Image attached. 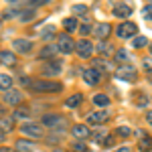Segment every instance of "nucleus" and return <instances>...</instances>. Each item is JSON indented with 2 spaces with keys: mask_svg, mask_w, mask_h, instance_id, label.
Masks as SVG:
<instances>
[{
  "mask_svg": "<svg viewBox=\"0 0 152 152\" xmlns=\"http://www.w3.org/2000/svg\"><path fill=\"white\" fill-rule=\"evenodd\" d=\"M20 132H23V136H28V138H33V140H39L41 136H43V128L35 124V122H26L20 126Z\"/></svg>",
  "mask_w": 152,
  "mask_h": 152,
  "instance_id": "nucleus-1",
  "label": "nucleus"
},
{
  "mask_svg": "<svg viewBox=\"0 0 152 152\" xmlns=\"http://www.w3.org/2000/svg\"><path fill=\"white\" fill-rule=\"evenodd\" d=\"M57 47L63 55H69V53H73V49L77 47V45L73 43V39L69 35H59L57 37Z\"/></svg>",
  "mask_w": 152,
  "mask_h": 152,
  "instance_id": "nucleus-2",
  "label": "nucleus"
},
{
  "mask_svg": "<svg viewBox=\"0 0 152 152\" xmlns=\"http://www.w3.org/2000/svg\"><path fill=\"white\" fill-rule=\"evenodd\" d=\"M35 91H43V94H53V91H59L61 85L57 81H33L31 85Z\"/></svg>",
  "mask_w": 152,
  "mask_h": 152,
  "instance_id": "nucleus-3",
  "label": "nucleus"
},
{
  "mask_svg": "<svg viewBox=\"0 0 152 152\" xmlns=\"http://www.w3.org/2000/svg\"><path fill=\"white\" fill-rule=\"evenodd\" d=\"M116 33H118L120 39H132V37L138 33V26H136V23H122L118 26Z\"/></svg>",
  "mask_w": 152,
  "mask_h": 152,
  "instance_id": "nucleus-4",
  "label": "nucleus"
},
{
  "mask_svg": "<svg viewBox=\"0 0 152 152\" xmlns=\"http://www.w3.org/2000/svg\"><path fill=\"white\" fill-rule=\"evenodd\" d=\"M75 51H77V55H79L81 59H89V57H91V53H94V45H91V41L81 39V41L77 43Z\"/></svg>",
  "mask_w": 152,
  "mask_h": 152,
  "instance_id": "nucleus-5",
  "label": "nucleus"
},
{
  "mask_svg": "<svg viewBox=\"0 0 152 152\" xmlns=\"http://www.w3.org/2000/svg\"><path fill=\"white\" fill-rule=\"evenodd\" d=\"M83 81L87 83V85H97L99 83V71L91 67V69H85L83 71Z\"/></svg>",
  "mask_w": 152,
  "mask_h": 152,
  "instance_id": "nucleus-6",
  "label": "nucleus"
},
{
  "mask_svg": "<svg viewBox=\"0 0 152 152\" xmlns=\"http://www.w3.org/2000/svg\"><path fill=\"white\" fill-rule=\"evenodd\" d=\"M118 77H122V79H126V81H134V79H136V69H134L132 65H122V67L118 69Z\"/></svg>",
  "mask_w": 152,
  "mask_h": 152,
  "instance_id": "nucleus-7",
  "label": "nucleus"
},
{
  "mask_svg": "<svg viewBox=\"0 0 152 152\" xmlns=\"http://www.w3.org/2000/svg\"><path fill=\"white\" fill-rule=\"evenodd\" d=\"M20 99H23V95H20V91H16V89H8V91H4V104L18 105V104H20Z\"/></svg>",
  "mask_w": 152,
  "mask_h": 152,
  "instance_id": "nucleus-8",
  "label": "nucleus"
},
{
  "mask_svg": "<svg viewBox=\"0 0 152 152\" xmlns=\"http://www.w3.org/2000/svg\"><path fill=\"white\" fill-rule=\"evenodd\" d=\"M59 73H61V63L59 61H51L43 67V75H47V77H53V75H59Z\"/></svg>",
  "mask_w": 152,
  "mask_h": 152,
  "instance_id": "nucleus-9",
  "label": "nucleus"
},
{
  "mask_svg": "<svg viewBox=\"0 0 152 152\" xmlns=\"http://www.w3.org/2000/svg\"><path fill=\"white\" fill-rule=\"evenodd\" d=\"M71 134H73L77 140H85L87 136H91V134H89V128H87V126H83V124L73 126V128H71Z\"/></svg>",
  "mask_w": 152,
  "mask_h": 152,
  "instance_id": "nucleus-10",
  "label": "nucleus"
},
{
  "mask_svg": "<svg viewBox=\"0 0 152 152\" xmlns=\"http://www.w3.org/2000/svg\"><path fill=\"white\" fill-rule=\"evenodd\" d=\"M87 120H89V124H95V126L105 124V122H107V112H91V114L87 116Z\"/></svg>",
  "mask_w": 152,
  "mask_h": 152,
  "instance_id": "nucleus-11",
  "label": "nucleus"
},
{
  "mask_svg": "<svg viewBox=\"0 0 152 152\" xmlns=\"http://www.w3.org/2000/svg\"><path fill=\"white\" fill-rule=\"evenodd\" d=\"M14 49L18 51V53H28L31 49H33V43L31 41H26V39H14Z\"/></svg>",
  "mask_w": 152,
  "mask_h": 152,
  "instance_id": "nucleus-12",
  "label": "nucleus"
},
{
  "mask_svg": "<svg viewBox=\"0 0 152 152\" xmlns=\"http://www.w3.org/2000/svg\"><path fill=\"white\" fill-rule=\"evenodd\" d=\"M94 31H95V37L104 41V39H107V35L112 33V26H110L107 23H99V24H97V26L94 28Z\"/></svg>",
  "mask_w": 152,
  "mask_h": 152,
  "instance_id": "nucleus-13",
  "label": "nucleus"
},
{
  "mask_svg": "<svg viewBox=\"0 0 152 152\" xmlns=\"http://www.w3.org/2000/svg\"><path fill=\"white\" fill-rule=\"evenodd\" d=\"M130 14H132V8L126 6V4H118V6H114V16H118V18H128Z\"/></svg>",
  "mask_w": 152,
  "mask_h": 152,
  "instance_id": "nucleus-14",
  "label": "nucleus"
},
{
  "mask_svg": "<svg viewBox=\"0 0 152 152\" xmlns=\"http://www.w3.org/2000/svg\"><path fill=\"white\" fill-rule=\"evenodd\" d=\"M57 53H61L57 45H47V47L41 51V57H43V59H53Z\"/></svg>",
  "mask_w": 152,
  "mask_h": 152,
  "instance_id": "nucleus-15",
  "label": "nucleus"
},
{
  "mask_svg": "<svg viewBox=\"0 0 152 152\" xmlns=\"http://www.w3.org/2000/svg\"><path fill=\"white\" fill-rule=\"evenodd\" d=\"M16 150L18 152H35V144H31L28 140H18L16 142Z\"/></svg>",
  "mask_w": 152,
  "mask_h": 152,
  "instance_id": "nucleus-16",
  "label": "nucleus"
},
{
  "mask_svg": "<svg viewBox=\"0 0 152 152\" xmlns=\"http://www.w3.org/2000/svg\"><path fill=\"white\" fill-rule=\"evenodd\" d=\"M0 61H2V65H14L16 63V57L12 53H8V51H2L0 53Z\"/></svg>",
  "mask_w": 152,
  "mask_h": 152,
  "instance_id": "nucleus-17",
  "label": "nucleus"
},
{
  "mask_svg": "<svg viewBox=\"0 0 152 152\" xmlns=\"http://www.w3.org/2000/svg\"><path fill=\"white\" fill-rule=\"evenodd\" d=\"M150 148H152V138H150V136L140 138V142H138V150H140V152H148Z\"/></svg>",
  "mask_w": 152,
  "mask_h": 152,
  "instance_id": "nucleus-18",
  "label": "nucleus"
},
{
  "mask_svg": "<svg viewBox=\"0 0 152 152\" xmlns=\"http://www.w3.org/2000/svg\"><path fill=\"white\" fill-rule=\"evenodd\" d=\"M63 28H65L67 33H75V31H77V20H75L73 16L65 18V20H63Z\"/></svg>",
  "mask_w": 152,
  "mask_h": 152,
  "instance_id": "nucleus-19",
  "label": "nucleus"
},
{
  "mask_svg": "<svg viewBox=\"0 0 152 152\" xmlns=\"http://www.w3.org/2000/svg\"><path fill=\"white\" fill-rule=\"evenodd\" d=\"M81 102H83V95L81 94H73L71 97H67V102H65V104H67V107H77Z\"/></svg>",
  "mask_w": 152,
  "mask_h": 152,
  "instance_id": "nucleus-20",
  "label": "nucleus"
},
{
  "mask_svg": "<svg viewBox=\"0 0 152 152\" xmlns=\"http://www.w3.org/2000/svg\"><path fill=\"white\" fill-rule=\"evenodd\" d=\"M94 104L97 105V107H105V105L110 104V97L105 94H97V95H94Z\"/></svg>",
  "mask_w": 152,
  "mask_h": 152,
  "instance_id": "nucleus-21",
  "label": "nucleus"
},
{
  "mask_svg": "<svg viewBox=\"0 0 152 152\" xmlns=\"http://www.w3.org/2000/svg\"><path fill=\"white\" fill-rule=\"evenodd\" d=\"M59 122H61V118H59V116H53V114L43 116V124H45V126H57Z\"/></svg>",
  "mask_w": 152,
  "mask_h": 152,
  "instance_id": "nucleus-22",
  "label": "nucleus"
},
{
  "mask_svg": "<svg viewBox=\"0 0 152 152\" xmlns=\"http://www.w3.org/2000/svg\"><path fill=\"white\" fill-rule=\"evenodd\" d=\"M0 85H2V89H4V91H8V89L12 87V79L6 75V73H2V75H0Z\"/></svg>",
  "mask_w": 152,
  "mask_h": 152,
  "instance_id": "nucleus-23",
  "label": "nucleus"
},
{
  "mask_svg": "<svg viewBox=\"0 0 152 152\" xmlns=\"http://www.w3.org/2000/svg\"><path fill=\"white\" fill-rule=\"evenodd\" d=\"M105 136H107V134H105V132H102V130H95L94 134H91V138H94L95 142H102V144H104V142L107 140Z\"/></svg>",
  "mask_w": 152,
  "mask_h": 152,
  "instance_id": "nucleus-24",
  "label": "nucleus"
},
{
  "mask_svg": "<svg viewBox=\"0 0 152 152\" xmlns=\"http://www.w3.org/2000/svg\"><path fill=\"white\" fill-rule=\"evenodd\" d=\"M12 120H14V118H10V120L4 118V120H2V136H4L6 132H10V130H12Z\"/></svg>",
  "mask_w": 152,
  "mask_h": 152,
  "instance_id": "nucleus-25",
  "label": "nucleus"
},
{
  "mask_svg": "<svg viewBox=\"0 0 152 152\" xmlns=\"http://www.w3.org/2000/svg\"><path fill=\"white\" fill-rule=\"evenodd\" d=\"M26 116H28V110H26V107H18L12 118H14V120H20V118H26Z\"/></svg>",
  "mask_w": 152,
  "mask_h": 152,
  "instance_id": "nucleus-26",
  "label": "nucleus"
},
{
  "mask_svg": "<svg viewBox=\"0 0 152 152\" xmlns=\"http://www.w3.org/2000/svg\"><path fill=\"white\" fill-rule=\"evenodd\" d=\"M116 134H118V136H122V138H128V136L132 134V132H130V128H128V126H120V128L116 130Z\"/></svg>",
  "mask_w": 152,
  "mask_h": 152,
  "instance_id": "nucleus-27",
  "label": "nucleus"
},
{
  "mask_svg": "<svg viewBox=\"0 0 152 152\" xmlns=\"http://www.w3.org/2000/svg\"><path fill=\"white\" fill-rule=\"evenodd\" d=\"M97 51H99L102 55H105V53H110V51H112V47H110V43H105V41H102V43L97 45Z\"/></svg>",
  "mask_w": 152,
  "mask_h": 152,
  "instance_id": "nucleus-28",
  "label": "nucleus"
},
{
  "mask_svg": "<svg viewBox=\"0 0 152 152\" xmlns=\"http://www.w3.org/2000/svg\"><path fill=\"white\" fill-rule=\"evenodd\" d=\"M94 67L99 71V73H102V71L107 69V63H105V61H99V59H95V61H94Z\"/></svg>",
  "mask_w": 152,
  "mask_h": 152,
  "instance_id": "nucleus-29",
  "label": "nucleus"
},
{
  "mask_svg": "<svg viewBox=\"0 0 152 152\" xmlns=\"http://www.w3.org/2000/svg\"><path fill=\"white\" fill-rule=\"evenodd\" d=\"M53 37H55V28L53 26H49V28H45L41 33V39H53Z\"/></svg>",
  "mask_w": 152,
  "mask_h": 152,
  "instance_id": "nucleus-30",
  "label": "nucleus"
},
{
  "mask_svg": "<svg viewBox=\"0 0 152 152\" xmlns=\"http://www.w3.org/2000/svg\"><path fill=\"white\" fill-rule=\"evenodd\" d=\"M146 43H148V41H146V37H138V39H134V43H132V45H134L136 49H142Z\"/></svg>",
  "mask_w": 152,
  "mask_h": 152,
  "instance_id": "nucleus-31",
  "label": "nucleus"
},
{
  "mask_svg": "<svg viewBox=\"0 0 152 152\" xmlns=\"http://www.w3.org/2000/svg\"><path fill=\"white\" fill-rule=\"evenodd\" d=\"M85 10H87L85 4H75V6H73V12H75V14H83Z\"/></svg>",
  "mask_w": 152,
  "mask_h": 152,
  "instance_id": "nucleus-32",
  "label": "nucleus"
},
{
  "mask_svg": "<svg viewBox=\"0 0 152 152\" xmlns=\"http://www.w3.org/2000/svg\"><path fill=\"white\" fill-rule=\"evenodd\" d=\"M73 152H85V144L83 142H73Z\"/></svg>",
  "mask_w": 152,
  "mask_h": 152,
  "instance_id": "nucleus-33",
  "label": "nucleus"
},
{
  "mask_svg": "<svg viewBox=\"0 0 152 152\" xmlns=\"http://www.w3.org/2000/svg\"><path fill=\"white\" fill-rule=\"evenodd\" d=\"M116 59H118V61H126V59H128V53H126V51H118Z\"/></svg>",
  "mask_w": 152,
  "mask_h": 152,
  "instance_id": "nucleus-34",
  "label": "nucleus"
},
{
  "mask_svg": "<svg viewBox=\"0 0 152 152\" xmlns=\"http://www.w3.org/2000/svg\"><path fill=\"white\" fill-rule=\"evenodd\" d=\"M144 18L146 20H152V6H146L144 8Z\"/></svg>",
  "mask_w": 152,
  "mask_h": 152,
  "instance_id": "nucleus-35",
  "label": "nucleus"
},
{
  "mask_svg": "<svg viewBox=\"0 0 152 152\" xmlns=\"http://www.w3.org/2000/svg\"><path fill=\"white\" fill-rule=\"evenodd\" d=\"M33 16H35V10H28V12H23V16H20V18H23V20H31Z\"/></svg>",
  "mask_w": 152,
  "mask_h": 152,
  "instance_id": "nucleus-36",
  "label": "nucleus"
},
{
  "mask_svg": "<svg viewBox=\"0 0 152 152\" xmlns=\"http://www.w3.org/2000/svg\"><path fill=\"white\" fill-rule=\"evenodd\" d=\"M142 65H144V69H146V71H152V59H144Z\"/></svg>",
  "mask_w": 152,
  "mask_h": 152,
  "instance_id": "nucleus-37",
  "label": "nucleus"
},
{
  "mask_svg": "<svg viewBox=\"0 0 152 152\" xmlns=\"http://www.w3.org/2000/svg\"><path fill=\"white\" fill-rule=\"evenodd\" d=\"M79 31H81V35H87V33L91 31V26H89V24H81V26H79Z\"/></svg>",
  "mask_w": 152,
  "mask_h": 152,
  "instance_id": "nucleus-38",
  "label": "nucleus"
},
{
  "mask_svg": "<svg viewBox=\"0 0 152 152\" xmlns=\"http://www.w3.org/2000/svg\"><path fill=\"white\" fill-rule=\"evenodd\" d=\"M146 120H148V124H150V126H152V110H150V112H148V114H146Z\"/></svg>",
  "mask_w": 152,
  "mask_h": 152,
  "instance_id": "nucleus-39",
  "label": "nucleus"
},
{
  "mask_svg": "<svg viewBox=\"0 0 152 152\" xmlns=\"http://www.w3.org/2000/svg\"><path fill=\"white\" fill-rule=\"evenodd\" d=\"M116 152H130V148H126V146H124V148H118Z\"/></svg>",
  "mask_w": 152,
  "mask_h": 152,
  "instance_id": "nucleus-40",
  "label": "nucleus"
},
{
  "mask_svg": "<svg viewBox=\"0 0 152 152\" xmlns=\"http://www.w3.org/2000/svg\"><path fill=\"white\" fill-rule=\"evenodd\" d=\"M0 152H12V150H10V148H2Z\"/></svg>",
  "mask_w": 152,
  "mask_h": 152,
  "instance_id": "nucleus-41",
  "label": "nucleus"
},
{
  "mask_svg": "<svg viewBox=\"0 0 152 152\" xmlns=\"http://www.w3.org/2000/svg\"><path fill=\"white\" fill-rule=\"evenodd\" d=\"M150 53H152V43H150Z\"/></svg>",
  "mask_w": 152,
  "mask_h": 152,
  "instance_id": "nucleus-42",
  "label": "nucleus"
}]
</instances>
